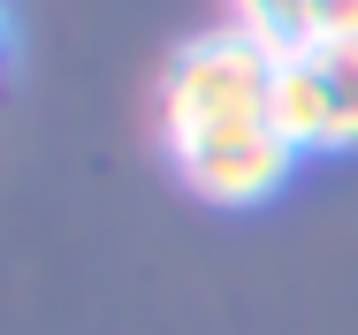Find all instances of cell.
<instances>
[{
	"instance_id": "cell-1",
	"label": "cell",
	"mask_w": 358,
	"mask_h": 335,
	"mask_svg": "<svg viewBox=\"0 0 358 335\" xmlns=\"http://www.w3.org/2000/svg\"><path fill=\"white\" fill-rule=\"evenodd\" d=\"M275 62L282 54L252 46L244 31H206V38L176 46V62L160 76V137H168V152H183V145H199L214 130L267 122Z\"/></svg>"
},
{
	"instance_id": "cell-2",
	"label": "cell",
	"mask_w": 358,
	"mask_h": 335,
	"mask_svg": "<svg viewBox=\"0 0 358 335\" xmlns=\"http://www.w3.org/2000/svg\"><path fill=\"white\" fill-rule=\"evenodd\" d=\"M176 168H183V183L199 199H214V206H259V199H275L289 183L297 145L275 122H244V130H214L199 145H183Z\"/></svg>"
},
{
	"instance_id": "cell-3",
	"label": "cell",
	"mask_w": 358,
	"mask_h": 335,
	"mask_svg": "<svg viewBox=\"0 0 358 335\" xmlns=\"http://www.w3.org/2000/svg\"><path fill=\"white\" fill-rule=\"evenodd\" d=\"M267 122H275L297 152H328V84H320V69H313V54H305V46L275 62Z\"/></svg>"
},
{
	"instance_id": "cell-4",
	"label": "cell",
	"mask_w": 358,
	"mask_h": 335,
	"mask_svg": "<svg viewBox=\"0 0 358 335\" xmlns=\"http://www.w3.org/2000/svg\"><path fill=\"white\" fill-rule=\"evenodd\" d=\"M328 84V152L358 145V46H305Z\"/></svg>"
},
{
	"instance_id": "cell-5",
	"label": "cell",
	"mask_w": 358,
	"mask_h": 335,
	"mask_svg": "<svg viewBox=\"0 0 358 335\" xmlns=\"http://www.w3.org/2000/svg\"><path fill=\"white\" fill-rule=\"evenodd\" d=\"M229 31H244L267 54H297L305 46V0H229Z\"/></svg>"
},
{
	"instance_id": "cell-6",
	"label": "cell",
	"mask_w": 358,
	"mask_h": 335,
	"mask_svg": "<svg viewBox=\"0 0 358 335\" xmlns=\"http://www.w3.org/2000/svg\"><path fill=\"white\" fill-rule=\"evenodd\" d=\"M305 46H358V0H305Z\"/></svg>"
},
{
	"instance_id": "cell-7",
	"label": "cell",
	"mask_w": 358,
	"mask_h": 335,
	"mask_svg": "<svg viewBox=\"0 0 358 335\" xmlns=\"http://www.w3.org/2000/svg\"><path fill=\"white\" fill-rule=\"evenodd\" d=\"M0 46H8V8H0Z\"/></svg>"
}]
</instances>
